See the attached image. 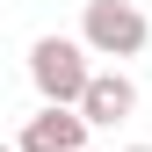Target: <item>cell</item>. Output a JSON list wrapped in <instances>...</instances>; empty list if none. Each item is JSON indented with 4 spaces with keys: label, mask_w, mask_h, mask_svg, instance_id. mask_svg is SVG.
<instances>
[{
    "label": "cell",
    "mask_w": 152,
    "mask_h": 152,
    "mask_svg": "<svg viewBox=\"0 0 152 152\" xmlns=\"http://www.w3.org/2000/svg\"><path fill=\"white\" fill-rule=\"evenodd\" d=\"M80 109H87V123H94V130H116L130 109H138L130 72H94V80H87V94H80Z\"/></svg>",
    "instance_id": "4"
},
{
    "label": "cell",
    "mask_w": 152,
    "mask_h": 152,
    "mask_svg": "<svg viewBox=\"0 0 152 152\" xmlns=\"http://www.w3.org/2000/svg\"><path fill=\"white\" fill-rule=\"evenodd\" d=\"M80 36H87L94 58H138L152 29H145V15L130 0H87L80 7Z\"/></svg>",
    "instance_id": "2"
},
{
    "label": "cell",
    "mask_w": 152,
    "mask_h": 152,
    "mask_svg": "<svg viewBox=\"0 0 152 152\" xmlns=\"http://www.w3.org/2000/svg\"><path fill=\"white\" fill-rule=\"evenodd\" d=\"M130 152H152V145H130Z\"/></svg>",
    "instance_id": "5"
},
{
    "label": "cell",
    "mask_w": 152,
    "mask_h": 152,
    "mask_svg": "<svg viewBox=\"0 0 152 152\" xmlns=\"http://www.w3.org/2000/svg\"><path fill=\"white\" fill-rule=\"evenodd\" d=\"M87 58H94L87 36H80V44H72V36H36V44H29V80H36V94L80 109V94H87V80H94Z\"/></svg>",
    "instance_id": "1"
},
{
    "label": "cell",
    "mask_w": 152,
    "mask_h": 152,
    "mask_svg": "<svg viewBox=\"0 0 152 152\" xmlns=\"http://www.w3.org/2000/svg\"><path fill=\"white\" fill-rule=\"evenodd\" d=\"M87 109H72V102H44V116H29L22 123V152H87Z\"/></svg>",
    "instance_id": "3"
}]
</instances>
